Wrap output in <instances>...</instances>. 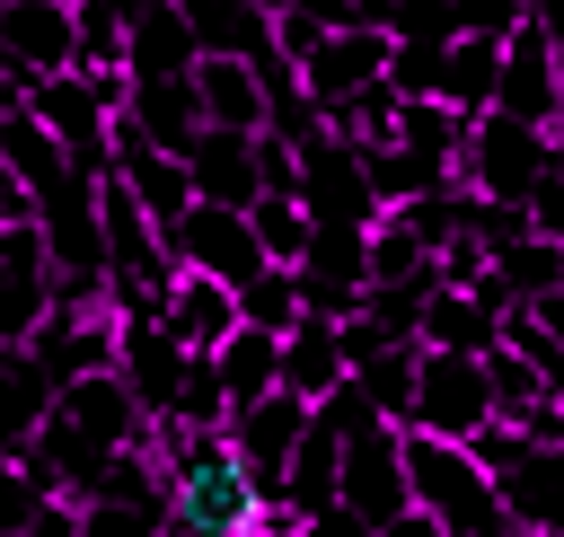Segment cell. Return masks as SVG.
Segmentation results:
<instances>
[{
    "label": "cell",
    "mask_w": 564,
    "mask_h": 537,
    "mask_svg": "<svg viewBox=\"0 0 564 537\" xmlns=\"http://www.w3.org/2000/svg\"><path fill=\"white\" fill-rule=\"evenodd\" d=\"M159 467H167V537H247L264 519V493L229 449V431L159 423Z\"/></svg>",
    "instance_id": "cell-1"
},
{
    "label": "cell",
    "mask_w": 564,
    "mask_h": 537,
    "mask_svg": "<svg viewBox=\"0 0 564 537\" xmlns=\"http://www.w3.org/2000/svg\"><path fill=\"white\" fill-rule=\"evenodd\" d=\"M405 475H414V502L449 528V537H511V493L502 475L467 449V440H432V431H405Z\"/></svg>",
    "instance_id": "cell-2"
},
{
    "label": "cell",
    "mask_w": 564,
    "mask_h": 537,
    "mask_svg": "<svg viewBox=\"0 0 564 537\" xmlns=\"http://www.w3.org/2000/svg\"><path fill=\"white\" fill-rule=\"evenodd\" d=\"M564 158V132H538L520 114H476L467 141H458V185L476 202H502V211H529V194L546 185V167Z\"/></svg>",
    "instance_id": "cell-3"
},
{
    "label": "cell",
    "mask_w": 564,
    "mask_h": 537,
    "mask_svg": "<svg viewBox=\"0 0 564 537\" xmlns=\"http://www.w3.org/2000/svg\"><path fill=\"white\" fill-rule=\"evenodd\" d=\"M494 423H502V405H494V370H485L476 352H441V343H423L405 431H432V440H476V431H494Z\"/></svg>",
    "instance_id": "cell-4"
},
{
    "label": "cell",
    "mask_w": 564,
    "mask_h": 537,
    "mask_svg": "<svg viewBox=\"0 0 564 537\" xmlns=\"http://www.w3.org/2000/svg\"><path fill=\"white\" fill-rule=\"evenodd\" d=\"M308 431H317V405L308 396H264V405H247V414H229V449L247 458V475H256V493H264V511H291V467H300V449H308Z\"/></svg>",
    "instance_id": "cell-5"
},
{
    "label": "cell",
    "mask_w": 564,
    "mask_h": 537,
    "mask_svg": "<svg viewBox=\"0 0 564 537\" xmlns=\"http://www.w3.org/2000/svg\"><path fill=\"white\" fill-rule=\"evenodd\" d=\"M0 62H9V114L35 79L79 70V9L70 0H0Z\"/></svg>",
    "instance_id": "cell-6"
},
{
    "label": "cell",
    "mask_w": 564,
    "mask_h": 537,
    "mask_svg": "<svg viewBox=\"0 0 564 537\" xmlns=\"http://www.w3.org/2000/svg\"><path fill=\"white\" fill-rule=\"evenodd\" d=\"M167 255H176V273H212V282H238V291L273 264L264 238H256V220L229 211V202H194V211L167 229Z\"/></svg>",
    "instance_id": "cell-7"
},
{
    "label": "cell",
    "mask_w": 564,
    "mask_h": 537,
    "mask_svg": "<svg viewBox=\"0 0 564 537\" xmlns=\"http://www.w3.org/2000/svg\"><path fill=\"white\" fill-rule=\"evenodd\" d=\"M397 70V35L388 26H335V35H317V53L300 62V88H308V106H352L361 88H379Z\"/></svg>",
    "instance_id": "cell-8"
},
{
    "label": "cell",
    "mask_w": 564,
    "mask_h": 537,
    "mask_svg": "<svg viewBox=\"0 0 564 537\" xmlns=\"http://www.w3.org/2000/svg\"><path fill=\"white\" fill-rule=\"evenodd\" d=\"M194 97H203V123L212 132H247V141L273 132V114H282V97H273V79H264L256 53H203Z\"/></svg>",
    "instance_id": "cell-9"
},
{
    "label": "cell",
    "mask_w": 564,
    "mask_h": 537,
    "mask_svg": "<svg viewBox=\"0 0 564 537\" xmlns=\"http://www.w3.org/2000/svg\"><path fill=\"white\" fill-rule=\"evenodd\" d=\"M502 114H520V123H538V132H555V123H564V53H555V35H546V18H529V26H511V70H502Z\"/></svg>",
    "instance_id": "cell-10"
},
{
    "label": "cell",
    "mask_w": 564,
    "mask_h": 537,
    "mask_svg": "<svg viewBox=\"0 0 564 537\" xmlns=\"http://www.w3.org/2000/svg\"><path fill=\"white\" fill-rule=\"evenodd\" d=\"M352 370H361V352H352V326H344V317H308V326L282 335V387H291V396L326 405V396L352 387Z\"/></svg>",
    "instance_id": "cell-11"
},
{
    "label": "cell",
    "mask_w": 564,
    "mask_h": 537,
    "mask_svg": "<svg viewBox=\"0 0 564 537\" xmlns=\"http://www.w3.org/2000/svg\"><path fill=\"white\" fill-rule=\"evenodd\" d=\"M115 176H123V185L141 194V211H150L159 229H176V220H185V211L203 202V194H194V158H176V150H150V141L132 132V123L115 132Z\"/></svg>",
    "instance_id": "cell-12"
},
{
    "label": "cell",
    "mask_w": 564,
    "mask_h": 537,
    "mask_svg": "<svg viewBox=\"0 0 564 537\" xmlns=\"http://www.w3.org/2000/svg\"><path fill=\"white\" fill-rule=\"evenodd\" d=\"M238 326H247V299H238V282L176 273V291H167V335H176L185 352H220Z\"/></svg>",
    "instance_id": "cell-13"
},
{
    "label": "cell",
    "mask_w": 564,
    "mask_h": 537,
    "mask_svg": "<svg viewBox=\"0 0 564 537\" xmlns=\"http://www.w3.org/2000/svg\"><path fill=\"white\" fill-rule=\"evenodd\" d=\"M264 141V132H256ZM247 132H203L194 141V194L203 202H229V211H256L264 202V150Z\"/></svg>",
    "instance_id": "cell-14"
},
{
    "label": "cell",
    "mask_w": 564,
    "mask_h": 537,
    "mask_svg": "<svg viewBox=\"0 0 564 537\" xmlns=\"http://www.w3.org/2000/svg\"><path fill=\"white\" fill-rule=\"evenodd\" d=\"M502 70H511V35H458L449 44V70H441V106L449 114H494L502 106Z\"/></svg>",
    "instance_id": "cell-15"
},
{
    "label": "cell",
    "mask_w": 564,
    "mask_h": 537,
    "mask_svg": "<svg viewBox=\"0 0 564 537\" xmlns=\"http://www.w3.org/2000/svg\"><path fill=\"white\" fill-rule=\"evenodd\" d=\"M555 291H564V246H555V238L520 229L511 246H494V282H485V299H502V308H546Z\"/></svg>",
    "instance_id": "cell-16"
},
{
    "label": "cell",
    "mask_w": 564,
    "mask_h": 537,
    "mask_svg": "<svg viewBox=\"0 0 564 537\" xmlns=\"http://www.w3.org/2000/svg\"><path fill=\"white\" fill-rule=\"evenodd\" d=\"M502 326H511V308L502 299H485V291H441L432 299V317H423V343H441V352H502Z\"/></svg>",
    "instance_id": "cell-17"
},
{
    "label": "cell",
    "mask_w": 564,
    "mask_h": 537,
    "mask_svg": "<svg viewBox=\"0 0 564 537\" xmlns=\"http://www.w3.org/2000/svg\"><path fill=\"white\" fill-rule=\"evenodd\" d=\"M212 370H220V387H229V405L247 414V405H264V396H282V335H264V326H238L220 352H212Z\"/></svg>",
    "instance_id": "cell-18"
},
{
    "label": "cell",
    "mask_w": 564,
    "mask_h": 537,
    "mask_svg": "<svg viewBox=\"0 0 564 537\" xmlns=\"http://www.w3.org/2000/svg\"><path fill=\"white\" fill-rule=\"evenodd\" d=\"M502 493H511V519L520 528H564V440H538L502 475Z\"/></svg>",
    "instance_id": "cell-19"
},
{
    "label": "cell",
    "mask_w": 564,
    "mask_h": 537,
    "mask_svg": "<svg viewBox=\"0 0 564 537\" xmlns=\"http://www.w3.org/2000/svg\"><path fill=\"white\" fill-rule=\"evenodd\" d=\"M247 220H256V238H264L273 264H308V255H317V211H308V194H264Z\"/></svg>",
    "instance_id": "cell-20"
},
{
    "label": "cell",
    "mask_w": 564,
    "mask_h": 537,
    "mask_svg": "<svg viewBox=\"0 0 564 537\" xmlns=\"http://www.w3.org/2000/svg\"><path fill=\"white\" fill-rule=\"evenodd\" d=\"M247 326H264V335H291V326H308V273L300 264H264L247 291Z\"/></svg>",
    "instance_id": "cell-21"
},
{
    "label": "cell",
    "mask_w": 564,
    "mask_h": 537,
    "mask_svg": "<svg viewBox=\"0 0 564 537\" xmlns=\"http://www.w3.org/2000/svg\"><path fill=\"white\" fill-rule=\"evenodd\" d=\"M485 370H494V405H502V423H529L538 405H555V379L529 361V352H485Z\"/></svg>",
    "instance_id": "cell-22"
},
{
    "label": "cell",
    "mask_w": 564,
    "mask_h": 537,
    "mask_svg": "<svg viewBox=\"0 0 564 537\" xmlns=\"http://www.w3.org/2000/svg\"><path fill=\"white\" fill-rule=\"evenodd\" d=\"M529 229H538V238H555V246H564V158H555V167H546V185H538V194H529Z\"/></svg>",
    "instance_id": "cell-23"
},
{
    "label": "cell",
    "mask_w": 564,
    "mask_h": 537,
    "mask_svg": "<svg viewBox=\"0 0 564 537\" xmlns=\"http://www.w3.org/2000/svg\"><path fill=\"white\" fill-rule=\"evenodd\" d=\"M300 537H388V528H379V519H361L352 502H335V511H308V519H300Z\"/></svg>",
    "instance_id": "cell-24"
},
{
    "label": "cell",
    "mask_w": 564,
    "mask_h": 537,
    "mask_svg": "<svg viewBox=\"0 0 564 537\" xmlns=\"http://www.w3.org/2000/svg\"><path fill=\"white\" fill-rule=\"evenodd\" d=\"M388 537H449V528H441V519L414 502V511H397V519H388Z\"/></svg>",
    "instance_id": "cell-25"
},
{
    "label": "cell",
    "mask_w": 564,
    "mask_h": 537,
    "mask_svg": "<svg viewBox=\"0 0 564 537\" xmlns=\"http://www.w3.org/2000/svg\"><path fill=\"white\" fill-rule=\"evenodd\" d=\"M511 537H564V528H511Z\"/></svg>",
    "instance_id": "cell-26"
},
{
    "label": "cell",
    "mask_w": 564,
    "mask_h": 537,
    "mask_svg": "<svg viewBox=\"0 0 564 537\" xmlns=\"http://www.w3.org/2000/svg\"><path fill=\"white\" fill-rule=\"evenodd\" d=\"M70 9H79V0H70Z\"/></svg>",
    "instance_id": "cell-27"
}]
</instances>
